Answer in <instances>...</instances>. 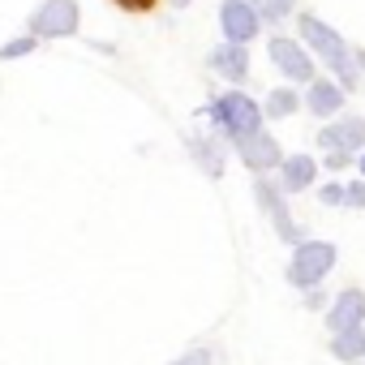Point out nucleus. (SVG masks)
Returning <instances> with one entry per match:
<instances>
[{
  "instance_id": "obj_1",
  "label": "nucleus",
  "mask_w": 365,
  "mask_h": 365,
  "mask_svg": "<svg viewBox=\"0 0 365 365\" xmlns=\"http://www.w3.org/2000/svg\"><path fill=\"white\" fill-rule=\"evenodd\" d=\"M301 39L314 48L318 61H327V65L335 69V78H339L344 86H356V56H348V43H344L327 22H318L314 14H301Z\"/></svg>"
},
{
  "instance_id": "obj_2",
  "label": "nucleus",
  "mask_w": 365,
  "mask_h": 365,
  "mask_svg": "<svg viewBox=\"0 0 365 365\" xmlns=\"http://www.w3.org/2000/svg\"><path fill=\"white\" fill-rule=\"evenodd\" d=\"M211 120L232 138V142H241V138H250V133H258V125H262V112H258V103L250 99V95H241V91H228V95H220L215 103H211Z\"/></svg>"
},
{
  "instance_id": "obj_3",
  "label": "nucleus",
  "mask_w": 365,
  "mask_h": 365,
  "mask_svg": "<svg viewBox=\"0 0 365 365\" xmlns=\"http://www.w3.org/2000/svg\"><path fill=\"white\" fill-rule=\"evenodd\" d=\"M331 267H335V245L331 241H301L292 262H288V279L309 292L331 275Z\"/></svg>"
},
{
  "instance_id": "obj_4",
  "label": "nucleus",
  "mask_w": 365,
  "mask_h": 365,
  "mask_svg": "<svg viewBox=\"0 0 365 365\" xmlns=\"http://www.w3.org/2000/svg\"><path fill=\"white\" fill-rule=\"evenodd\" d=\"M73 31H78V5L73 0H48L31 18V35H39V39H65Z\"/></svg>"
},
{
  "instance_id": "obj_5",
  "label": "nucleus",
  "mask_w": 365,
  "mask_h": 365,
  "mask_svg": "<svg viewBox=\"0 0 365 365\" xmlns=\"http://www.w3.org/2000/svg\"><path fill=\"white\" fill-rule=\"evenodd\" d=\"M220 26H224L228 43H250L258 35L262 18H258V9L250 5V0H228V5L220 9Z\"/></svg>"
},
{
  "instance_id": "obj_6",
  "label": "nucleus",
  "mask_w": 365,
  "mask_h": 365,
  "mask_svg": "<svg viewBox=\"0 0 365 365\" xmlns=\"http://www.w3.org/2000/svg\"><path fill=\"white\" fill-rule=\"evenodd\" d=\"M271 61H275V69H279L284 78H292V82H314V61L305 56L301 43H292V39H271Z\"/></svg>"
},
{
  "instance_id": "obj_7",
  "label": "nucleus",
  "mask_w": 365,
  "mask_h": 365,
  "mask_svg": "<svg viewBox=\"0 0 365 365\" xmlns=\"http://www.w3.org/2000/svg\"><path fill=\"white\" fill-rule=\"evenodd\" d=\"M361 322H365V292H361V288H344V292L335 297L331 314H327V327L339 335V331H352V327H361Z\"/></svg>"
},
{
  "instance_id": "obj_8",
  "label": "nucleus",
  "mask_w": 365,
  "mask_h": 365,
  "mask_svg": "<svg viewBox=\"0 0 365 365\" xmlns=\"http://www.w3.org/2000/svg\"><path fill=\"white\" fill-rule=\"evenodd\" d=\"M237 150H241V159L254 168V172H267V168H275V163H284L279 159V142L271 138V133H250V138H241L237 142Z\"/></svg>"
},
{
  "instance_id": "obj_9",
  "label": "nucleus",
  "mask_w": 365,
  "mask_h": 365,
  "mask_svg": "<svg viewBox=\"0 0 365 365\" xmlns=\"http://www.w3.org/2000/svg\"><path fill=\"white\" fill-rule=\"evenodd\" d=\"M318 142L327 146V150H356L361 142H365V120L361 116H344V120H335V125H327L322 133H318Z\"/></svg>"
},
{
  "instance_id": "obj_10",
  "label": "nucleus",
  "mask_w": 365,
  "mask_h": 365,
  "mask_svg": "<svg viewBox=\"0 0 365 365\" xmlns=\"http://www.w3.org/2000/svg\"><path fill=\"white\" fill-rule=\"evenodd\" d=\"M211 69L228 82H245L250 78V56H245V43H224L211 52Z\"/></svg>"
},
{
  "instance_id": "obj_11",
  "label": "nucleus",
  "mask_w": 365,
  "mask_h": 365,
  "mask_svg": "<svg viewBox=\"0 0 365 365\" xmlns=\"http://www.w3.org/2000/svg\"><path fill=\"white\" fill-rule=\"evenodd\" d=\"M254 194H258V202H262V207L271 211V220H275V228H279V237H284V241H297V245H301V228L292 224V215H288V207H284V198H275V190L267 185V180H258V190H254Z\"/></svg>"
},
{
  "instance_id": "obj_12",
  "label": "nucleus",
  "mask_w": 365,
  "mask_h": 365,
  "mask_svg": "<svg viewBox=\"0 0 365 365\" xmlns=\"http://www.w3.org/2000/svg\"><path fill=\"white\" fill-rule=\"evenodd\" d=\"M305 108H309L314 116H335V112L344 108V86H335V82H314L309 95H305Z\"/></svg>"
},
{
  "instance_id": "obj_13",
  "label": "nucleus",
  "mask_w": 365,
  "mask_h": 365,
  "mask_svg": "<svg viewBox=\"0 0 365 365\" xmlns=\"http://www.w3.org/2000/svg\"><path fill=\"white\" fill-rule=\"evenodd\" d=\"M305 185H314V159L309 155H292V159H284V190H305Z\"/></svg>"
},
{
  "instance_id": "obj_14",
  "label": "nucleus",
  "mask_w": 365,
  "mask_h": 365,
  "mask_svg": "<svg viewBox=\"0 0 365 365\" xmlns=\"http://www.w3.org/2000/svg\"><path fill=\"white\" fill-rule=\"evenodd\" d=\"M331 352H335L339 361H361V356H365V327L339 331V335L331 339Z\"/></svg>"
},
{
  "instance_id": "obj_15",
  "label": "nucleus",
  "mask_w": 365,
  "mask_h": 365,
  "mask_svg": "<svg viewBox=\"0 0 365 365\" xmlns=\"http://www.w3.org/2000/svg\"><path fill=\"white\" fill-rule=\"evenodd\" d=\"M250 5L258 9V18H262V22H279V18H288V14H292L297 0H250Z\"/></svg>"
},
{
  "instance_id": "obj_16",
  "label": "nucleus",
  "mask_w": 365,
  "mask_h": 365,
  "mask_svg": "<svg viewBox=\"0 0 365 365\" xmlns=\"http://www.w3.org/2000/svg\"><path fill=\"white\" fill-rule=\"evenodd\" d=\"M190 146H194V155H198V163H202V168H207V172L215 176V172H220V146H215V142H202V138H194Z\"/></svg>"
},
{
  "instance_id": "obj_17",
  "label": "nucleus",
  "mask_w": 365,
  "mask_h": 365,
  "mask_svg": "<svg viewBox=\"0 0 365 365\" xmlns=\"http://www.w3.org/2000/svg\"><path fill=\"white\" fill-rule=\"evenodd\" d=\"M267 112H271V116L297 112V95H292V91H271V95H267Z\"/></svg>"
},
{
  "instance_id": "obj_18",
  "label": "nucleus",
  "mask_w": 365,
  "mask_h": 365,
  "mask_svg": "<svg viewBox=\"0 0 365 365\" xmlns=\"http://www.w3.org/2000/svg\"><path fill=\"white\" fill-rule=\"evenodd\" d=\"M35 48V35H26V39H14V43H5L0 48V61H18V56H26Z\"/></svg>"
},
{
  "instance_id": "obj_19",
  "label": "nucleus",
  "mask_w": 365,
  "mask_h": 365,
  "mask_svg": "<svg viewBox=\"0 0 365 365\" xmlns=\"http://www.w3.org/2000/svg\"><path fill=\"white\" fill-rule=\"evenodd\" d=\"M344 202H348V207H365V180H356V185L344 190Z\"/></svg>"
},
{
  "instance_id": "obj_20",
  "label": "nucleus",
  "mask_w": 365,
  "mask_h": 365,
  "mask_svg": "<svg viewBox=\"0 0 365 365\" xmlns=\"http://www.w3.org/2000/svg\"><path fill=\"white\" fill-rule=\"evenodd\" d=\"M172 365H211V352L194 348V352H185V356H180V361H172Z\"/></svg>"
},
{
  "instance_id": "obj_21",
  "label": "nucleus",
  "mask_w": 365,
  "mask_h": 365,
  "mask_svg": "<svg viewBox=\"0 0 365 365\" xmlns=\"http://www.w3.org/2000/svg\"><path fill=\"white\" fill-rule=\"evenodd\" d=\"M318 198H322L327 207H339V202H344V190H339V185H322V190H318Z\"/></svg>"
},
{
  "instance_id": "obj_22",
  "label": "nucleus",
  "mask_w": 365,
  "mask_h": 365,
  "mask_svg": "<svg viewBox=\"0 0 365 365\" xmlns=\"http://www.w3.org/2000/svg\"><path fill=\"white\" fill-rule=\"evenodd\" d=\"M116 5H120V9H133V14H142V9H150V5H155V0H116Z\"/></svg>"
},
{
  "instance_id": "obj_23",
  "label": "nucleus",
  "mask_w": 365,
  "mask_h": 365,
  "mask_svg": "<svg viewBox=\"0 0 365 365\" xmlns=\"http://www.w3.org/2000/svg\"><path fill=\"white\" fill-rule=\"evenodd\" d=\"M344 163H348V150H331V155H327V168H335V172H339Z\"/></svg>"
},
{
  "instance_id": "obj_24",
  "label": "nucleus",
  "mask_w": 365,
  "mask_h": 365,
  "mask_svg": "<svg viewBox=\"0 0 365 365\" xmlns=\"http://www.w3.org/2000/svg\"><path fill=\"white\" fill-rule=\"evenodd\" d=\"M305 305H309V309H322V292H318V288H309V297H305Z\"/></svg>"
},
{
  "instance_id": "obj_25",
  "label": "nucleus",
  "mask_w": 365,
  "mask_h": 365,
  "mask_svg": "<svg viewBox=\"0 0 365 365\" xmlns=\"http://www.w3.org/2000/svg\"><path fill=\"white\" fill-rule=\"evenodd\" d=\"M356 69H365V52H356Z\"/></svg>"
},
{
  "instance_id": "obj_26",
  "label": "nucleus",
  "mask_w": 365,
  "mask_h": 365,
  "mask_svg": "<svg viewBox=\"0 0 365 365\" xmlns=\"http://www.w3.org/2000/svg\"><path fill=\"white\" fill-rule=\"evenodd\" d=\"M172 5H176V9H185V5H190V0H172Z\"/></svg>"
},
{
  "instance_id": "obj_27",
  "label": "nucleus",
  "mask_w": 365,
  "mask_h": 365,
  "mask_svg": "<svg viewBox=\"0 0 365 365\" xmlns=\"http://www.w3.org/2000/svg\"><path fill=\"white\" fill-rule=\"evenodd\" d=\"M361 172H365V155H361Z\"/></svg>"
}]
</instances>
